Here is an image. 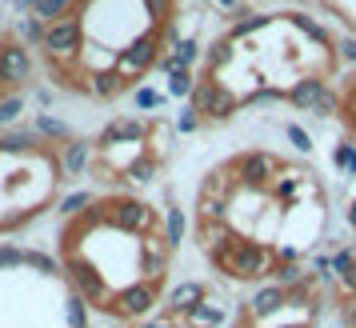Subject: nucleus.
<instances>
[{
  "label": "nucleus",
  "instance_id": "1",
  "mask_svg": "<svg viewBox=\"0 0 356 328\" xmlns=\"http://www.w3.org/2000/svg\"><path fill=\"white\" fill-rule=\"evenodd\" d=\"M212 264L225 268L232 280H260V277H273L276 248H268L264 240H252V236H236V245L220 248L212 256Z\"/></svg>",
  "mask_w": 356,
  "mask_h": 328
},
{
  "label": "nucleus",
  "instance_id": "2",
  "mask_svg": "<svg viewBox=\"0 0 356 328\" xmlns=\"http://www.w3.org/2000/svg\"><path fill=\"white\" fill-rule=\"evenodd\" d=\"M97 220H108L116 224L120 232H129V236H152V232H161V220H156V208L140 197H116L108 204H100L97 208Z\"/></svg>",
  "mask_w": 356,
  "mask_h": 328
},
{
  "label": "nucleus",
  "instance_id": "3",
  "mask_svg": "<svg viewBox=\"0 0 356 328\" xmlns=\"http://www.w3.org/2000/svg\"><path fill=\"white\" fill-rule=\"evenodd\" d=\"M65 277H68V284H72V293H81L84 300H92V304H100V309L113 304L116 293L104 284V272H100L84 252H68L65 256Z\"/></svg>",
  "mask_w": 356,
  "mask_h": 328
},
{
  "label": "nucleus",
  "instance_id": "4",
  "mask_svg": "<svg viewBox=\"0 0 356 328\" xmlns=\"http://www.w3.org/2000/svg\"><path fill=\"white\" fill-rule=\"evenodd\" d=\"M164 56V44H161V28H148V33H140L136 40H132L129 49L116 52V72L124 76V81H136V76H145L148 68L156 65Z\"/></svg>",
  "mask_w": 356,
  "mask_h": 328
},
{
  "label": "nucleus",
  "instance_id": "5",
  "mask_svg": "<svg viewBox=\"0 0 356 328\" xmlns=\"http://www.w3.org/2000/svg\"><path fill=\"white\" fill-rule=\"evenodd\" d=\"M40 49L49 52V60L56 65H68V60H76L84 52V20H81V8L72 13V17L56 20V24H49V33H44V44Z\"/></svg>",
  "mask_w": 356,
  "mask_h": 328
},
{
  "label": "nucleus",
  "instance_id": "6",
  "mask_svg": "<svg viewBox=\"0 0 356 328\" xmlns=\"http://www.w3.org/2000/svg\"><path fill=\"white\" fill-rule=\"evenodd\" d=\"M196 113L204 116V120H228V116L241 113V97H232L225 84L216 81V76H204V81H196L193 97H188Z\"/></svg>",
  "mask_w": 356,
  "mask_h": 328
},
{
  "label": "nucleus",
  "instance_id": "7",
  "mask_svg": "<svg viewBox=\"0 0 356 328\" xmlns=\"http://www.w3.org/2000/svg\"><path fill=\"white\" fill-rule=\"evenodd\" d=\"M156 300H161V284H152V280H132V284H124V288L113 296L108 312L120 316V320H145L148 312L156 309Z\"/></svg>",
  "mask_w": 356,
  "mask_h": 328
},
{
  "label": "nucleus",
  "instance_id": "8",
  "mask_svg": "<svg viewBox=\"0 0 356 328\" xmlns=\"http://www.w3.org/2000/svg\"><path fill=\"white\" fill-rule=\"evenodd\" d=\"M232 168H236L241 188H257V192L273 188V181L280 177V161H276L273 152H241L232 161Z\"/></svg>",
  "mask_w": 356,
  "mask_h": 328
},
{
  "label": "nucleus",
  "instance_id": "9",
  "mask_svg": "<svg viewBox=\"0 0 356 328\" xmlns=\"http://www.w3.org/2000/svg\"><path fill=\"white\" fill-rule=\"evenodd\" d=\"M148 132H152V124H148L145 116H116V120H108L104 132L97 136V152H113V148H120V145L140 148V145H148Z\"/></svg>",
  "mask_w": 356,
  "mask_h": 328
},
{
  "label": "nucleus",
  "instance_id": "10",
  "mask_svg": "<svg viewBox=\"0 0 356 328\" xmlns=\"http://www.w3.org/2000/svg\"><path fill=\"white\" fill-rule=\"evenodd\" d=\"M29 81H33V56H29V49L20 40L0 44V88L4 92H17Z\"/></svg>",
  "mask_w": 356,
  "mask_h": 328
},
{
  "label": "nucleus",
  "instance_id": "11",
  "mask_svg": "<svg viewBox=\"0 0 356 328\" xmlns=\"http://www.w3.org/2000/svg\"><path fill=\"white\" fill-rule=\"evenodd\" d=\"M280 309H289V296H284V288H280V284H260V288H252V296L244 300L241 320L260 325V320H273Z\"/></svg>",
  "mask_w": 356,
  "mask_h": 328
},
{
  "label": "nucleus",
  "instance_id": "12",
  "mask_svg": "<svg viewBox=\"0 0 356 328\" xmlns=\"http://www.w3.org/2000/svg\"><path fill=\"white\" fill-rule=\"evenodd\" d=\"M92 152H97V145H92V140H81V136H72L68 145H60V152H56V172H60V181H76V177H84V168H88V161H92Z\"/></svg>",
  "mask_w": 356,
  "mask_h": 328
},
{
  "label": "nucleus",
  "instance_id": "13",
  "mask_svg": "<svg viewBox=\"0 0 356 328\" xmlns=\"http://www.w3.org/2000/svg\"><path fill=\"white\" fill-rule=\"evenodd\" d=\"M168 256H172V248L164 240V232L145 236V240H140V272H145V280L161 284L164 272H168Z\"/></svg>",
  "mask_w": 356,
  "mask_h": 328
},
{
  "label": "nucleus",
  "instance_id": "14",
  "mask_svg": "<svg viewBox=\"0 0 356 328\" xmlns=\"http://www.w3.org/2000/svg\"><path fill=\"white\" fill-rule=\"evenodd\" d=\"M236 236H241V232L232 229L228 220H196V245L204 248L209 256H216V252L228 248V245H236Z\"/></svg>",
  "mask_w": 356,
  "mask_h": 328
},
{
  "label": "nucleus",
  "instance_id": "15",
  "mask_svg": "<svg viewBox=\"0 0 356 328\" xmlns=\"http://www.w3.org/2000/svg\"><path fill=\"white\" fill-rule=\"evenodd\" d=\"M209 300V288L204 284H196V280H184V284H177L172 293H168V316H188L193 309H200Z\"/></svg>",
  "mask_w": 356,
  "mask_h": 328
},
{
  "label": "nucleus",
  "instance_id": "16",
  "mask_svg": "<svg viewBox=\"0 0 356 328\" xmlns=\"http://www.w3.org/2000/svg\"><path fill=\"white\" fill-rule=\"evenodd\" d=\"M40 148H44V136L36 129H8L0 136V156H29Z\"/></svg>",
  "mask_w": 356,
  "mask_h": 328
},
{
  "label": "nucleus",
  "instance_id": "17",
  "mask_svg": "<svg viewBox=\"0 0 356 328\" xmlns=\"http://www.w3.org/2000/svg\"><path fill=\"white\" fill-rule=\"evenodd\" d=\"M324 88H328V81H324V76H316V72H308V76H300V81H296V84L289 88V104H296V108L312 113Z\"/></svg>",
  "mask_w": 356,
  "mask_h": 328
},
{
  "label": "nucleus",
  "instance_id": "18",
  "mask_svg": "<svg viewBox=\"0 0 356 328\" xmlns=\"http://www.w3.org/2000/svg\"><path fill=\"white\" fill-rule=\"evenodd\" d=\"M129 81L116 72V68H104V72H88V84H84V92H92L97 100H113L116 92H124Z\"/></svg>",
  "mask_w": 356,
  "mask_h": 328
},
{
  "label": "nucleus",
  "instance_id": "19",
  "mask_svg": "<svg viewBox=\"0 0 356 328\" xmlns=\"http://www.w3.org/2000/svg\"><path fill=\"white\" fill-rule=\"evenodd\" d=\"M284 20H289V24L305 36V40L321 44V49H332V36H328V28H324L316 17H308V13H284Z\"/></svg>",
  "mask_w": 356,
  "mask_h": 328
},
{
  "label": "nucleus",
  "instance_id": "20",
  "mask_svg": "<svg viewBox=\"0 0 356 328\" xmlns=\"http://www.w3.org/2000/svg\"><path fill=\"white\" fill-rule=\"evenodd\" d=\"M268 24H273V17H268V13H241V17L232 20V28H228V40L236 44V40H244V36L264 33Z\"/></svg>",
  "mask_w": 356,
  "mask_h": 328
},
{
  "label": "nucleus",
  "instance_id": "21",
  "mask_svg": "<svg viewBox=\"0 0 356 328\" xmlns=\"http://www.w3.org/2000/svg\"><path fill=\"white\" fill-rule=\"evenodd\" d=\"M164 240H168V248H180L184 245V232H188V216H184V208L180 204H168L164 208Z\"/></svg>",
  "mask_w": 356,
  "mask_h": 328
},
{
  "label": "nucleus",
  "instance_id": "22",
  "mask_svg": "<svg viewBox=\"0 0 356 328\" xmlns=\"http://www.w3.org/2000/svg\"><path fill=\"white\" fill-rule=\"evenodd\" d=\"M204 60H209V76H220V68H228L236 60V44L228 36H216L209 44V52H204Z\"/></svg>",
  "mask_w": 356,
  "mask_h": 328
},
{
  "label": "nucleus",
  "instance_id": "23",
  "mask_svg": "<svg viewBox=\"0 0 356 328\" xmlns=\"http://www.w3.org/2000/svg\"><path fill=\"white\" fill-rule=\"evenodd\" d=\"M44 140H52V145H68L72 140V129H68L65 120H56L52 113H36V124H33Z\"/></svg>",
  "mask_w": 356,
  "mask_h": 328
},
{
  "label": "nucleus",
  "instance_id": "24",
  "mask_svg": "<svg viewBox=\"0 0 356 328\" xmlns=\"http://www.w3.org/2000/svg\"><path fill=\"white\" fill-rule=\"evenodd\" d=\"M156 168H161V161H156L152 152H140V156H136L120 177H129L132 184H148V181H156Z\"/></svg>",
  "mask_w": 356,
  "mask_h": 328
},
{
  "label": "nucleus",
  "instance_id": "25",
  "mask_svg": "<svg viewBox=\"0 0 356 328\" xmlns=\"http://www.w3.org/2000/svg\"><path fill=\"white\" fill-rule=\"evenodd\" d=\"M184 325H188V328H220V325H225V309L204 300L200 309H193L188 316H184Z\"/></svg>",
  "mask_w": 356,
  "mask_h": 328
},
{
  "label": "nucleus",
  "instance_id": "26",
  "mask_svg": "<svg viewBox=\"0 0 356 328\" xmlns=\"http://www.w3.org/2000/svg\"><path fill=\"white\" fill-rule=\"evenodd\" d=\"M44 33H49V24L36 17V13H29V17L17 20V36H20L24 49H29V44H44Z\"/></svg>",
  "mask_w": 356,
  "mask_h": 328
},
{
  "label": "nucleus",
  "instance_id": "27",
  "mask_svg": "<svg viewBox=\"0 0 356 328\" xmlns=\"http://www.w3.org/2000/svg\"><path fill=\"white\" fill-rule=\"evenodd\" d=\"M308 277H312V272H305V268H300V261H296V264H273V284H280L284 293H289V288H296V284H305Z\"/></svg>",
  "mask_w": 356,
  "mask_h": 328
},
{
  "label": "nucleus",
  "instance_id": "28",
  "mask_svg": "<svg viewBox=\"0 0 356 328\" xmlns=\"http://www.w3.org/2000/svg\"><path fill=\"white\" fill-rule=\"evenodd\" d=\"M65 325L68 328H88V300L81 293L65 296Z\"/></svg>",
  "mask_w": 356,
  "mask_h": 328
},
{
  "label": "nucleus",
  "instance_id": "29",
  "mask_svg": "<svg viewBox=\"0 0 356 328\" xmlns=\"http://www.w3.org/2000/svg\"><path fill=\"white\" fill-rule=\"evenodd\" d=\"M193 88H196L193 68H180V72H172V76H168V88H164V92H168L172 100H184V104H188V97H193Z\"/></svg>",
  "mask_w": 356,
  "mask_h": 328
},
{
  "label": "nucleus",
  "instance_id": "30",
  "mask_svg": "<svg viewBox=\"0 0 356 328\" xmlns=\"http://www.w3.org/2000/svg\"><path fill=\"white\" fill-rule=\"evenodd\" d=\"M289 100V92L284 88H257V92H248V97H241V108H264V104H284Z\"/></svg>",
  "mask_w": 356,
  "mask_h": 328
},
{
  "label": "nucleus",
  "instance_id": "31",
  "mask_svg": "<svg viewBox=\"0 0 356 328\" xmlns=\"http://www.w3.org/2000/svg\"><path fill=\"white\" fill-rule=\"evenodd\" d=\"M24 113V97L20 92H0V129H13Z\"/></svg>",
  "mask_w": 356,
  "mask_h": 328
},
{
  "label": "nucleus",
  "instance_id": "32",
  "mask_svg": "<svg viewBox=\"0 0 356 328\" xmlns=\"http://www.w3.org/2000/svg\"><path fill=\"white\" fill-rule=\"evenodd\" d=\"M332 164H337L340 177H356V145L344 136L337 148H332Z\"/></svg>",
  "mask_w": 356,
  "mask_h": 328
},
{
  "label": "nucleus",
  "instance_id": "33",
  "mask_svg": "<svg viewBox=\"0 0 356 328\" xmlns=\"http://www.w3.org/2000/svg\"><path fill=\"white\" fill-rule=\"evenodd\" d=\"M200 56H204V52H200V40H196V36H180V44L172 49V60H177L180 68H193Z\"/></svg>",
  "mask_w": 356,
  "mask_h": 328
},
{
  "label": "nucleus",
  "instance_id": "34",
  "mask_svg": "<svg viewBox=\"0 0 356 328\" xmlns=\"http://www.w3.org/2000/svg\"><path fill=\"white\" fill-rule=\"evenodd\" d=\"M24 268H33L40 277H56L60 272V264L52 261L49 252H36V248H24Z\"/></svg>",
  "mask_w": 356,
  "mask_h": 328
},
{
  "label": "nucleus",
  "instance_id": "35",
  "mask_svg": "<svg viewBox=\"0 0 356 328\" xmlns=\"http://www.w3.org/2000/svg\"><path fill=\"white\" fill-rule=\"evenodd\" d=\"M132 104H136L140 113H156V108L168 104V92H156V88H136V92H132Z\"/></svg>",
  "mask_w": 356,
  "mask_h": 328
},
{
  "label": "nucleus",
  "instance_id": "36",
  "mask_svg": "<svg viewBox=\"0 0 356 328\" xmlns=\"http://www.w3.org/2000/svg\"><path fill=\"white\" fill-rule=\"evenodd\" d=\"M145 4V13L152 17V28H161L172 20V8H177V0H140Z\"/></svg>",
  "mask_w": 356,
  "mask_h": 328
},
{
  "label": "nucleus",
  "instance_id": "37",
  "mask_svg": "<svg viewBox=\"0 0 356 328\" xmlns=\"http://www.w3.org/2000/svg\"><path fill=\"white\" fill-rule=\"evenodd\" d=\"M344 113V97H340L337 88H324L321 100H316V108H312V116H337Z\"/></svg>",
  "mask_w": 356,
  "mask_h": 328
},
{
  "label": "nucleus",
  "instance_id": "38",
  "mask_svg": "<svg viewBox=\"0 0 356 328\" xmlns=\"http://www.w3.org/2000/svg\"><path fill=\"white\" fill-rule=\"evenodd\" d=\"M148 140H152V156L156 161H164L168 156V140H172V129H164V124H152V132H148Z\"/></svg>",
  "mask_w": 356,
  "mask_h": 328
},
{
  "label": "nucleus",
  "instance_id": "39",
  "mask_svg": "<svg viewBox=\"0 0 356 328\" xmlns=\"http://www.w3.org/2000/svg\"><path fill=\"white\" fill-rule=\"evenodd\" d=\"M17 268H24V248L0 245V272H17Z\"/></svg>",
  "mask_w": 356,
  "mask_h": 328
},
{
  "label": "nucleus",
  "instance_id": "40",
  "mask_svg": "<svg viewBox=\"0 0 356 328\" xmlns=\"http://www.w3.org/2000/svg\"><path fill=\"white\" fill-rule=\"evenodd\" d=\"M88 204H92V192H72V197L60 200V216H81Z\"/></svg>",
  "mask_w": 356,
  "mask_h": 328
},
{
  "label": "nucleus",
  "instance_id": "41",
  "mask_svg": "<svg viewBox=\"0 0 356 328\" xmlns=\"http://www.w3.org/2000/svg\"><path fill=\"white\" fill-rule=\"evenodd\" d=\"M200 124H204V116L196 113L193 104H184V108L177 113V132H196Z\"/></svg>",
  "mask_w": 356,
  "mask_h": 328
},
{
  "label": "nucleus",
  "instance_id": "42",
  "mask_svg": "<svg viewBox=\"0 0 356 328\" xmlns=\"http://www.w3.org/2000/svg\"><path fill=\"white\" fill-rule=\"evenodd\" d=\"M284 136L292 140L296 152H312V136H308V129H300V124H284Z\"/></svg>",
  "mask_w": 356,
  "mask_h": 328
},
{
  "label": "nucleus",
  "instance_id": "43",
  "mask_svg": "<svg viewBox=\"0 0 356 328\" xmlns=\"http://www.w3.org/2000/svg\"><path fill=\"white\" fill-rule=\"evenodd\" d=\"M332 49H337L340 65H356V36H340V40H332Z\"/></svg>",
  "mask_w": 356,
  "mask_h": 328
},
{
  "label": "nucleus",
  "instance_id": "44",
  "mask_svg": "<svg viewBox=\"0 0 356 328\" xmlns=\"http://www.w3.org/2000/svg\"><path fill=\"white\" fill-rule=\"evenodd\" d=\"M344 120H348V136H353V145H356V92L344 104Z\"/></svg>",
  "mask_w": 356,
  "mask_h": 328
},
{
  "label": "nucleus",
  "instance_id": "45",
  "mask_svg": "<svg viewBox=\"0 0 356 328\" xmlns=\"http://www.w3.org/2000/svg\"><path fill=\"white\" fill-rule=\"evenodd\" d=\"M340 328H356V300L340 304Z\"/></svg>",
  "mask_w": 356,
  "mask_h": 328
},
{
  "label": "nucleus",
  "instance_id": "46",
  "mask_svg": "<svg viewBox=\"0 0 356 328\" xmlns=\"http://www.w3.org/2000/svg\"><path fill=\"white\" fill-rule=\"evenodd\" d=\"M337 280H340V288L348 293V300H356V264L348 268V272H344V277H337Z\"/></svg>",
  "mask_w": 356,
  "mask_h": 328
},
{
  "label": "nucleus",
  "instance_id": "47",
  "mask_svg": "<svg viewBox=\"0 0 356 328\" xmlns=\"http://www.w3.org/2000/svg\"><path fill=\"white\" fill-rule=\"evenodd\" d=\"M212 4H216L220 13H241L244 8V0H212Z\"/></svg>",
  "mask_w": 356,
  "mask_h": 328
},
{
  "label": "nucleus",
  "instance_id": "48",
  "mask_svg": "<svg viewBox=\"0 0 356 328\" xmlns=\"http://www.w3.org/2000/svg\"><path fill=\"white\" fill-rule=\"evenodd\" d=\"M36 4H40V0H13V8H17V13H33Z\"/></svg>",
  "mask_w": 356,
  "mask_h": 328
},
{
  "label": "nucleus",
  "instance_id": "49",
  "mask_svg": "<svg viewBox=\"0 0 356 328\" xmlns=\"http://www.w3.org/2000/svg\"><path fill=\"white\" fill-rule=\"evenodd\" d=\"M273 328H312L308 320H289V325H273Z\"/></svg>",
  "mask_w": 356,
  "mask_h": 328
},
{
  "label": "nucleus",
  "instance_id": "50",
  "mask_svg": "<svg viewBox=\"0 0 356 328\" xmlns=\"http://www.w3.org/2000/svg\"><path fill=\"white\" fill-rule=\"evenodd\" d=\"M200 4H212V0H200Z\"/></svg>",
  "mask_w": 356,
  "mask_h": 328
},
{
  "label": "nucleus",
  "instance_id": "51",
  "mask_svg": "<svg viewBox=\"0 0 356 328\" xmlns=\"http://www.w3.org/2000/svg\"><path fill=\"white\" fill-rule=\"evenodd\" d=\"M353 92H356V88H353Z\"/></svg>",
  "mask_w": 356,
  "mask_h": 328
},
{
  "label": "nucleus",
  "instance_id": "52",
  "mask_svg": "<svg viewBox=\"0 0 356 328\" xmlns=\"http://www.w3.org/2000/svg\"><path fill=\"white\" fill-rule=\"evenodd\" d=\"M337 328H340V325H337Z\"/></svg>",
  "mask_w": 356,
  "mask_h": 328
}]
</instances>
